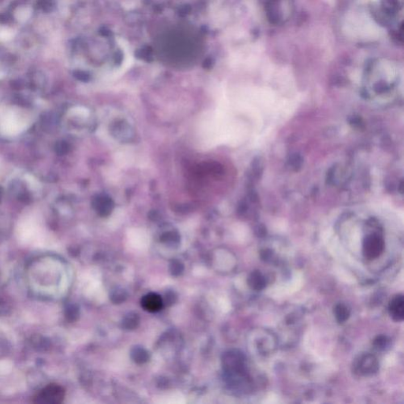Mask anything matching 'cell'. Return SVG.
Returning a JSON list of instances; mask_svg holds the SVG:
<instances>
[{
  "mask_svg": "<svg viewBox=\"0 0 404 404\" xmlns=\"http://www.w3.org/2000/svg\"><path fill=\"white\" fill-rule=\"evenodd\" d=\"M224 370L232 380L245 379L246 377V359L242 353L238 351H230L225 353L223 357Z\"/></svg>",
  "mask_w": 404,
  "mask_h": 404,
  "instance_id": "1",
  "label": "cell"
},
{
  "mask_svg": "<svg viewBox=\"0 0 404 404\" xmlns=\"http://www.w3.org/2000/svg\"><path fill=\"white\" fill-rule=\"evenodd\" d=\"M24 129V123L13 111H7L0 118V131L5 135H16Z\"/></svg>",
  "mask_w": 404,
  "mask_h": 404,
  "instance_id": "4",
  "label": "cell"
},
{
  "mask_svg": "<svg viewBox=\"0 0 404 404\" xmlns=\"http://www.w3.org/2000/svg\"><path fill=\"white\" fill-rule=\"evenodd\" d=\"M184 270V266L182 262L179 261H173L170 265V273L172 274L174 276H178L182 273V271Z\"/></svg>",
  "mask_w": 404,
  "mask_h": 404,
  "instance_id": "14",
  "label": "cell"
},
{
  "mask_svg": "<svg viewBox=\"0 0 404 404\" xmlns=\"http://www.w3.org/2000/svg\"><path fill=\"white\" fill-rule=\"evenodd\" d=\"M375 90H376V93H384V92L388 91V86L385 84L378 83L375 86Z\"/></svg>",
  "mask_w": 404,
  "mask_h": 404,
  "instance_id": "17",
  "label": "cell"
},
{
  "mask_svg": "<svg viewBox=\"0 0 404 404\" xmlns=\"http://www.w3.org/2000/svg\"><path fill=\"white\" fill-rule=\"evenodd\" d=\"M288 163H289L291 169H293L294 170H299V169H301L303 160L300 155L295 153L290 157Z\"/></svg>",
  "mask_w": 404,
  "mask_h": 404,
  "instance_id": "13",
  "label": "cell"
},
{
  "mask_svg": "<svg viewBox=\"0 0 404 404\" xmlns=\"http://www.w3.org/2000/svg\"><path fill=\"white\" fill-rule=\"evenodd\" d=\"M350 124L355 128L358 129H362L364 127V123H363V119H361L359 116H353L350 119Z\"/></svg>",
  "mask_w": 404,
  "mask_h": 404,
  "instance_id": "16",
  "label": "cell"
},
{
  "mask_svg": "<svg viewBox=\"0 0 404 404\" xmlns=\"http://www.w3.org/2000/svg\"><path fill=\"white\" fill-rule=\"evenodd\" d=\"M141 307L150 313L158 312L162 309L164 301L161 295L157 293H149L141 299Z\"/></svg>",
  "mask_w": 404,
  "mask_h": 404,
  "instance_id": "7",
  "label": "cell"
},
{
  "mask_svg": "<svg viewBox=\"0 0 404 404\" xmlns=\"http://www.w3.org/2000/svg\"><path fill=\"white\" fill-rule=\"evenodd\" d=\"M355 371L363 376L374 374L379 370L377 359L371 354L362 355L355 363Z\"/></svg>",
  "mask_w": 404,
  "mask_h": 404,
  "instance_id": "5",
  "label": "cell"
},
{
  "mask_svg": "<svg viewBox=\"0 0 404 404\" xmlns=\"http://www.w3.org/2000/svg\"><path fill=\"white\" fill-rule=\"evenodd\" d=\"M334 173H335V169L331 168L330 170H329V172H328L327 174V183L330 184L333 182V179H334Z\"/></svg>",
  "mask_w": 404,
  "mask_h": 404,
  "instance_id": "18",
  "label": "cell"
},
{
  "mask_svg": "<svg viewBox=\"0 0 404 404\" xmlns=\"http://www.w3.org/2000/svg\"><path fill=\"white\" fill-rule=\"evenodd\" d=\"M140 318L137 313H130L122 321V327L127 330H133L138 326Z\"/></svg>",
  "mask_w": 404,
  "mask_h": 404,
  "instance_id": "11",
  "label": "cell"
},
{
  "mask_svg": "<svg viewBox=\"0 0 404 404\" xmlns=\"http://www.w3.org/2000/svg\"><path fill=\"white\" fill-rule=\"evenodd\" d=\"M334 316H335L336 319L339 322V324L344 323L347 320L349 319L350 315H351V312L348 309L347 305L342 303H339L334 307Z\"/></svg>",
  "mask_w": 404,
  "mask_h": 404,
  "instance_id": "10",
  "label": "cell"
},
{
  "mask_svg": "<svg viewBox=\"0 0 404 404\" xmlns=\"http://www.w3.org/2000/svg\"><path fill=\"white\" fill-rule=\"evenodd\" d=\"M127 298V292L124 290L119 289V288L114 290L111 292V295H110L111 302L115 303V304H121L123 302H125Z\"/></svg>",
  "mask_w": 404,
  "mask_h": 404,
  "instance_id": "12",
  "label": "cell"
},
{
  "mask_svg": "<svg viewBox=\"0 0 404 404\" xmlns=\"http://www.w3.org/2000/svg\"><path fill=\"white\" fill-rule=\"evenodd\" d=\"M388 338L384 336H380V337H376L373 342V345L378 350H384L385 347L388 345Z\"/></svg>",
  "mask_w": 404,
  "mask_h": 404,
  "instance_id": "15",
  "label": "cell"
},
{
  "mask_svg": "<svg viewBox=\"0 0 404 404\" xmlns=\"http://www.w3.org/2000/svg\"><path fill=\"white\" fill-rule=\"evenodd\" d=\"M248 285L254 291H260L265 289L267 280L260 271H252L247 279Z\"/></svg>",
  "mask_w": 404,
  "mask_h": 404,
  "instance_id": "8",
  "label": "cell"
},
{
  "mask_svg": "<svg viewBox=\"0 0 404 404\" xmlns=\"http://www.w3.org/2000/svg\"><path fill=\"white\" fill-rule=\"evenodd\" d=\"M65 392L64 388L57 384H50L40 391L35 397L34 403L36 404H56L63 402Z\"/></svg>",
  "mask_w": 404,
  "mask_h": 404,
  "instance_id": "2",
  "label": "cell"
},
{
  "mask_svg": "<svg viewBox=\"0 0 404 404\" xmlns=\"http://www.w3.org/2000/svg\"><path fill=\"white\" fill-rule=\"evenodd\" d=\"M384 249V242L378 235L373 234L367 236L363 242V252L365 258L374 260L379 258Z\"/></svg>",
  "mask_w": 404,
  "mask_h": 404,
  "instance_id": "3",
  "label": "cell"
},
{
  "mask_svg": "<svg viewBox=\"0 0 404 404\" xmlns=\"http://www.w3.org/2000/svg\"><path fill=\"white\" fill-rule=\"evenodd\" d=\"M388 313L391 318L396 322L404 319V299L403 295H396L388 304Z\"/></svg>",
  "mask_w": 404,
  "mask_h": 404,
  "instance_id": "6",
  "label": "cell"
},
{
  "mask_svg": "<svg viewBox=\"0 0 404 404\" xmlns=\"http://www.w3.org/2000/svg\"><path fill=\"white\" fill-rule=\"evenodd\" d=\"M131 359H133L135 363L137 364H144L147 363L149 359V354L145 348L142 347H133L131 351Z\"/></svg>",
  "mask_w": 404,
  "mask_h": 404,
  "instance_id": "9",
  "label": "cell"
}]
</instances>
